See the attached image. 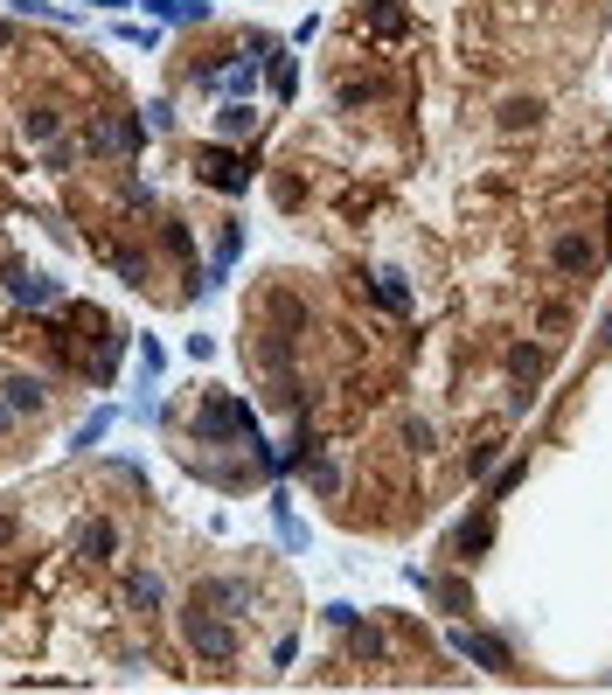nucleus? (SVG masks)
Segmentation results:
<instances>
[{"instance_id":"2eb2a0df","label":"nucleus","mask_w":612,"mask_h":695,"mask_svg":"<svg viewBox=\"0 0 612 695\" xmlns=\"http://www.w3.org/2000/svg\"><path fill=\"white\" fill-rule=\"evenodd\" d=\"M216 133L237 146V139H251V133H258V112H251L244 98H223V119H216Z\"/></svg>"},{"instance_id":"f03ea898","label":"nucleus","mask_w":612,"mask_h":695,"mask_svg":"<svg viewBox=\"0 0 612 695\" xmlns=\"http://www.w3.org/2000/svg\"><path fill=\"white\" fill-rule=\"evenodd\" d=\"M188 431H195V445H251L258 438V411L244 397H209Z\"/></svg>"},{"instance_id":"20e7f679","label":"nucleus","mask_w":612,"mask_h":695,"mask_svg":"<svg viewBox=\"0 0 612 695\" xmlns=\"http://www.w3.org/2000/svg\"><path fill=\"white\" fill-rule=\"evenodd\" d=\"M195 174H202L216 195H244V188H251V160H237L230 139H209V146L195 153Z\"/></svg>"},{"instance_id":"b1692460","label":"nucleus","mask_w":612,"mask_h":695,"mask_svg":"<svg viewBox=\"0 0 612 695\" xmlns=\"http://www.w3.org/2000/svg\"><path fill=\"white\" fill-rule=\"evenodd\" d=\"M272 515H279V543H286V550H306V529L293 522V508H286V501H272Z\"/></svg>"},{"instance_id":"72a5a7b5","label":"nucleus","mask_w":612,"mask_h":695,"mask_svg":"<svg viewBox=\"0 0 612 695\" xmlns=\"http://www.w3.org/2000/svg\"><path fill=\"white\" fill-rule=\"evenodd\" d=\"M167 126H174V105H167V98H153V105H147V133H167Z\"/></svg>"},{"instance_id":"412c9836","label":"nucleus","mask_w":612,"mask_h":695,"mask_svg":"<svg viewBox=\"0 0 612 695\" xmlns=\"http://www.w3.org/2000/svg\"><path fill=\"white\" fill-rule=\"evenodd\" d=\"M300 473H306V487H313V494H341V466H334L327 452H313Z\"/></svg>"},{"instance_id":"f257e3e1","label":"nucleus","mask_w":612,"mask_h":695,"mask_svg":"<svg viewBox=\"0 0 612 695\" xmlns=\"http://www.w3.org/2000/svg\"><path fill=\"white\" fill-rule=\"evenodd\" d=\"M181 640H188L195 661H237V619L216 612V605H202V598L181 612Z\"/></svg>"},{"instance_id":"e433bc0d","label":"nucleus","mask_w":612,"mask_h":695,"mask_svg":"<svg viewBox=\"0 0 612 695\" xmlns=\"http://www.w3.org/2000/svg\"><path fill=\"white\" fill-rule=\"evenodd\" d=\"M14 424H21V417H14V404H7V397H0V438H7V431H14Z\"/></svg>"},{"instance_id":"cd10ccee","label":"nucleus","mask_w":612,"mask_h":695,"mask_svg":"<svg viewBox=\"0 0 612 695\" xmlns=\"http://www.w3.org/2000/svg\"><path fill=\"white\" fill-rule=\"evenodd\" d=\"M369 28L376 35H404V7H369Z\"/></svg>"},{"instance_id":"473e14b6","label":"nucleus","mask_w":612,"mask_h":695,"mask_svg":"<svg viewBox=\"0 0 612 695\" xmlns=\"http://www.w3.org/2000/svg\"><path fill=\"white\" fill-rule=\"evenodd\" d=\"M119 42H140V49H153V42H160V28H140V21H119Z\"/></svg>"},{"instance_id":"bb28decb","label":"nucleus","mask_w":612,"mask_h":695,"mask_svg":"<svg viewBox=\"0 0 612 695\" xmlns=\"http://www.w3.org/2000/svg\"><path fill=\"white\" fill-rule=\"evenodd\" d=\"M432 438H439L432 417H404V445H411V452H432Z\"/></svg>"},{"instance_id":"ddd939ff","label":"nucleus","mask_w":612,"mask_h":695,"mask_svg":"<svg viewBox=\"0 0 612 695\" xmlns=\"http://www.w3.org/2000/svg\"><path fill=\"white\" fill-rule=\"evenodd\" d=\"M140 14H153V21H174V28H188V21H209V0H140Z\"/></svg>"},{"instance_id":"2f4dec72","label":"nucleus","mask_w":612,"mask_h":695,"mask_svg":"<svg viewBox=\"0 0 612 695\" xmlns=\"http://www.w3.org/2000/svg\"><path fill=\"white\" fill-rule=\"evenodd\" d=\"M355 654H369V661H383L390 647H383V633H376V626H362V633H355Z\"/></svg>"},{"instance_id":"423d86ee","label":"nucleus","mask_w":612,"mask_h":695,"mask_svg":"<svg viewBox=\"0 0 612 695\" xmlns=\"http://www.w3.org/2000/svg\"><path fill=\"white\" fill-rule=\"evenodd\" d=\"M7 292L21 299V306H63V285L56 278H42V272H28V265H7Z\"/></svg>"},{"instance_id":"9b49d317","label":"nucleus","mask_w":612,"mask_h":695,"mask_svg":"<svg viewBox=\"0 0 612 695\" xmlns=\"http://www.w3.org/2000/svg\"><path fill=\"white\" fill-rule=\"evenodd\" d=\"M494 126L501 133H529V126H543V98H501V112H494Z\"/></svg>"},{"instance_id":"39448f33","label":"nucleus","mask_w":612,"mask_h":695,"mask_svg":"<svg viewBox=\"0 0 612 695\" xmlns=\"http://www.w3.org/2000/svg\"><path fill=\"white\" fill-rule=\"evenodd\" d=\"M446 640H453V654H459V661H473V668H487V675H515V654H508V640H501V633H480V626H453Z\"/></svg>"},{"instance_id":"4468645a","label":"nucleus","mask_w":612,"mask_h":695,"mask_svg":"<svg viewBox=\"0 0 612 695\" xmlns=\"http://www.w3.org/2000/svg\"><path fill=\"white\" fill-rule=\"evenodd\" d=\"M56 133H63V112H56V105H28V112H21V139H28V146H49Z\"/></svg>"},{"instance_id":"7ed1b4c3","label":"nucleus","mask_w":612,"mask_h":695,"mask_svg":"<svg viewBox=\"0 0 612 695\" xmlns=\"http://www.w3.org/2000/svg\"><path fill=\"white\" fill-rule=\"evenodd\" d=\"M147 146V119L140 112H98L91 133H84V153H105V160H126Z\"/></svg>"},{"instance_id":"a19ab883","label":"nucleus","mask_w":612,"mask_h":695,"mask_svg":"<svg viewBox=\"0 0 612 695\" xmlns=\"http://www.w3.org/2000/svg\"><path fill=\"white\" fill-rule=\"evenodd\" d=\"M362 7H390V0H362Z\"/></svg>"},{"instance_id":"6ab92c4d","label":"nucleus","mask_w":612,"mask_h":695,"mask_svg":"<svg viewBox=\"0 0 612 695\" xmlns=\"http://www.w3.org/2000/svg\"><path fill=\"white\" fill-rule=\"evenodd\" d=\"M112 424H119V411H112V404H105V411H91L84 424H77V431H70V452H91V445H98Z\"/></svg>"},{"instance_id":"c9c22d12","label":"nucleus","mask_w":612,"mask_h":695,"mask_svg":"<svg viewBox=\"0 0 612 695\" xmlns=\"http://www.w3.org/2000/svg\"><path fill=\"white\" fill-rule=\"evenodd\" d=\"M14 536H21V522H14V515H0V550H14Z\"/></svg>"},{"instance_id":"58836bf2","label":"nucleus","mask_w":612,"mask_h":695,"mask_svg":"<svg viewBox=\"0 0 612 695\" xmlns=\"http://www.w3.org/2000/svg\"><path fill=\"white\" fill-rule=\"evenodd\" d=\"M599 341H606V348H612V313H606V327H599Z\"/></svg>"},{"instance_id":"393cba45","label":"nucleus","mask_w":612,"mask_h":695,"mask_svg":"<svg viewBox=\"0 0 612 695\" xmlns=\"http://www.w3.org/2000/svg\"><path fill=\"white\" fill-rule=\"evenodd\" d=\"M160 244H167L174 258H195V237H188V223H160Z\"/></svg>"},{"instance_id":"0eeeda50","label":"nucleus","mask_w":612,"mask_h":695,"mask_svg":"<svg viewBox=\"0 0 612 695\" xmlns=\"http://www.w3.org/2000/svg\"><path fill=\"white\" fill-rule=\"evenodd\" d=\"M195 598H202V605H216V612H230V619H244V612H251V584H244V577H202V584H195Z\"/></svg>"},{"instance_id":"9d476101","label":"nucleus","mask_w":612,"mask_h":695,"mask_svg":"<svg viewBox=\"0 0 612 695\" xmlns=\"http://www.w3.org/2000/svg\"><path fill=\"white\" fill-rule=\"evenodd\" d=\"M0 397L14 404V417H42V404H49L42 376H7V383H0Z\"/></svg>"},{"instance_id":"ea45409f","label":"nucleus","mask_w":612,"mask_h":695,"mask_svg":"<svg viewBox=\"0 0 612 695\" xmlns=\"http://www.w3.org/2000/svg\"><path fill=\"white\" fill-rule=\"evenodd\" d=\"M7 42H14V28H7V21H0V49H7Z\"/></svg>"},{"instance_id":"4c0bfd02","label":"nucleus","mask_w":612,"mask_h":695,"mask_svg":"<svg viewBox=\"0 0 612 695\" xmlns=\"http://www.w3.org/2000/svg\"><path fill=\"white\" fill-rule=\"evenodd\" d=\"M84 7H112L119 14V7H140V0H84Z\"/></svg>"},{"instance_id":"c756f323","label":"nucleus","mask_w":612,"mask_h":695,"mask_svg":"<svg viewBox=\"0 0 612 695\" xmlns=\"http://www.w3.org/2000/svg\"><path fill=\"white\" fill-rule=\"evenodd\" d=\"M14 14H35V21H70L56 0H14Z\"/></svg>"},{"instance_id":"f3484780","label":"nucleus","mask_w":612,"mask_h":695,"mask_svg":"<svg viewBox=\"0 0 612 695\" xmlns=\"http://www.w3.org/2000/svg\"><path fill=\"white\" fill-rule=\"evenodd\" d=\"M376 98H383V84H369V77H341V84H334V105H341V112H362V105H376Z\"/></svg>"},{"instance_id":"a878e982","label":"nucleus","mask_w":612,"mask_h":695,"mask_svg":"<svg viewBox=\"0 0 612 695\" xmlns=\"http://www.w3.org/2000/svg\"><path fill=\"white\" fill-rule=\"evenodd\" d=\"M508 369H515L522 383H536V376H543V355H536V348H508Z\"/></svg>"},{"instance_id":"6e6552de","label":"nucleus","mask_w":612,"mask_h":695,"mask_svg":"<svg viewBox=\"0 0 612 695\" xmlns=\"http://www.w3.org/2000/svg\"><path fill=\"white\" fill-rule=\"evenodd\" d=\"M487 543H494V501H480V515H466L453 529V556L473 563V556H487Z\"/></svg>"},{"instance_id":"4be33fe9","label":"nucleus","mask_w":612,"mask_h":695,"mask_svg":"<svg viewBox=\"0 0 612 695\" xmlns=\"http://www.w3.org/2000/svg\"><path fill=\"white\" fill-rule=\"evenodd\" d=\"M432 598H439L446 612H466V605H473V591H466L459 577H432Z\"/></svg>"},{"instance_id":"dca6fc26","label":"nucleus","mask_w":612,"mask_h":695,"mask_svg":"<svg viewBox=\"0 0 612 695\" xmlns=\"http://www.w3.org/2000/svg\"><path fill=\"white\" fill-rule=\"evenodd\" d=\"M160 598H167V584H160L153 570H133V577H126V605H133V612H160Z\"/></svg>"},{"instance_id":"f704fd0d","label":"nucleus","mask_w":612,"mask_h":695,"mask_svg":"<svg viewBox=\"0 0 612 695\" xmlns=\"http://www.w3.org/2000/svg\"><path fill=\"white\" fill-rule=\"evenodd\" d=\"M112 265H119V278H126V285H140V278H147V258H112Z\"/></svg>"},{"instance_id":"aec40b11","label":"nucleus","mask_w":612,"mask_h":695,"mask_svg":"<svg viewBox=\"0 0 612 695\" xmlns=\"http://www.w3.org/2000/svg\"><path fill=\"white\" fill-rule=\"evenodd\" d=\"M265 70H272V98H293V91H300V63H293L286 49H272Z\"/></svg>"},{"instance_id":"5701e85b","label":"nucleus","mask_w":612,"mask_h":695,"mask_svg":"<svg viewBox=\"0 0 612 695\" xmlns=\"http://www.w3.org/2000/svg\"><path fill=\"white\" fill-rule=\"evenodd\" d=\"M522 473H529V459H508V466H501V473L487 480V501H501V494H515V487H522Z\"/></svg>"},{"instance_id":"f8f14e48","label":"nucleus","mask_w":612,"mask_h":695,"mask_svg":"<svg viewBox=\"0 0 612 695\" xmlns=\"http://www.w3.org/2000/svg\"><path fill=\"white\" fill-rule=\"evenodd\" d=\"M550 265H557L564 278H571V272H585V265H592V237H578V230H564V237L550 244Z\"/></svg>"},{"instance_id":"1a4fd4ad","label":"nucleus","mask_w":612,"mask_h":695,"mask_svg":"<svg viewBox=\"0 0 612 695\" xmlns=\"http://www.w3.org/2000/svg\"><path fill=\"white\" fill-rule=\"evenodd\" d=\"M77 550L91 556V563H112V556H119V522H112V515H91V522L77 529Z\"/></svg>"},{"instance_id":"7c9ffc66","label":"nucleus","mask_w":612,"mask_h":695,"mask_svg":"<svg viewBox=\"0 0 612 695\" xmlns=\"http://www.w3.org/2000/svg\"><path fill=\"white\" fill-rule=\"evenodd\" d=\"M494 459H501V445H473V459H466V473L480 480V473H494Z\"/></svg>"},{"instance_id":"a211bd4d","label":"nucleus","mask_w":612,"mask_h":695,"mask_svg":"<svg viewBox=\"0 0 612 695\" xmlns=\"http://www.w3.org/2000/svg\"><path fill=\"white\" fill-rule=\"evenodd\" d=\"M369 292H376L390 313H411V285H404V272H376L369 278Z\"/></svg>"},{"instance_id":"c85d7f7f","label":"nucleus","mask_w":612,"mask_h":695,"mask_svg":"<svg viewBox=\"0 0 612 695\" xmlns=\"http://www.w3.org/2000/svg\"><path fill=\"white\" fill-rule=\"evenodd\" d=\"M272 320H279V327H300V299H293V292H272Z\"/></svg>"}]
</instances>
